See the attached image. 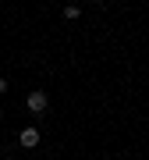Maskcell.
Wrapping results in <instances>:
<instances>
[{
    "label": "cell",
    "instance_id": "6da1fadb",
    "mask_svg": "<svg viewBox=\"0 0 149 160\" xmlns=\"http://www.w3.org/2000/svg\"><path fill=\"white\" fill-rule=\"evenodd\" d=\"M46 103H50V96H46L43 89H32V92H29V100H25V107H29L32 114H43V110H46Z\"/></svg>",
    "mask_w": 149,
    "mask_h": 160
},
{
    "label": "cell",
    "instance_id": "7a4b0ae2",
    "mask_svg": "<svg viewBox=\"0 0 149 160\" xmlns=\"http://www.w3.org/2000/svg\"><path fill=\"white\" fill-rule=\"evenodd\" d=\"M18 142H22L25 149H36L39 146V128H25L22 135H18Z\"/></svg>",
    "mask_w": 149,
    "mask_h": 160
},
{
    "label": "cell",
    "instance_id": "3957f363",
    "mask_svg": "<svg viewBox=\"0 0 149 160\" xmlns=\"http://www.w3.org/2000/svg\"><path fill=\"white\" fill-rule=\"evenodd\" d=\"M82 14V7L78 4H71V7H64V18H68V22H74V18H78Z\"/></svg>",
    "mask_w": 149,
    "mask_h": 160
},
{
    "label": "cell",
    "instance_id": "277c9868",
    "mask_svg": "<svg viewBox=\"0 0 149 160\" xmlns=\"http://www.w3.org/2000/svg\"><path fill=\"white\" fill-rule=\"evenodd\" d=\"M7 89H11V86H7V78H0V96H4Z\"/></svg>",
    "mask_w": 149,
    "mask_h": 160
},
{
    "label": "cell",
    "instance_id": "5b68a950",
    "mask_svg": "<svg viewBox=\"0 0 149 160\" xmlns=\"http://www.w3.org/2000/svg\"><path fill=\"white\" fill-rule=\"evenodd\" d=\"M0 121H4V110H0Z\"/></svg>",
    "mask_w": 149,
    "mask_h": 160
},
{
    "label": "cell",
    "instance_id": "8992f818",
    "mask_svg": "<svg viewBox=\"0 0 149 160\" xmlns=\"http://www.w3.org/2000/svg\"><path fill=\"white\" fill-rule=\"evenodd\" d=\"M4 160H14V157H4Z\"/></svg>",
    "mask_w": 149,
    "mask_h": 160
}]
</instances>
